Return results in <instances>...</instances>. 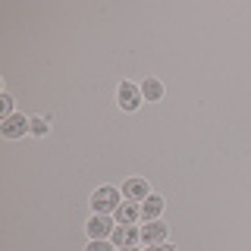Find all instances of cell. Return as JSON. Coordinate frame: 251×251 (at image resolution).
Listing matches in <instances>:
<instances>
[{"instance_id": "obj_10", "label": "cell", "mask_w": 251, "mask_h": 251, "mask_svg": "<svg viewBox=\"0 0 251 251\" xmlns=\"http://www.w3.org/2000/svg\"><path fill=\"white\" fill-rule=\"evenodd\" d=\"M141 98L145 100H160L163 98V85L157 82V78H148V82L141 85Z\"/></svg>"}, {"instance_id": "obj_1", "label": "cell", "mask_w": 251, "mask_h": 251, "mask_svg": "<svg viewBox=\"0 0 251 251\" xmlns=\"http://www.w3.org/2000/svg\"><path fill=\"white\" fill-rule=\"evenodd\" d=\"M120 198H123V192H120V188H113V185L98 188V192L91 195V207H94V214H110V210H116V207L123 204Z\"/></svg>"}, {"instance_id": "obj_14", "label": "cell", "mask_w": 251, "mask_h": 251, "mask_svg": "<svg viewBox=\"0 0 251 251\" xmlns=\"http://www.w3.org/2000/svg\"><path fill=\"white\" fill-rule=\"evenodd\" d=\"M148 251H173L167 242H163V245H148Z\"/></svg>"}, {"instance_id": "obj_7", "label": "cell", "mask_w": 251, "mask_h": 251, "mask_svg": "<svg viewBox=\"0 0 251 251\" xmlns=\"http://www.w3.org/2000/svg\"><path fill=\"white\" fill-rule=\"evenodd\" d=\"M113 214H116V220H120V226H132L141 217V204L138 201H123Z\"/></svg>"}, {"instance_id": "obj_8", "label": "cell", "mask_w": 251, "mask_h": 251, "mask_svg": "<svg viewBox=\"0 0 251 251\" xmlns=\"http://www.w3.org/2000/svg\"><path fill=\"white\" fill-rule=\"evenodd\" d=\"M138 239H141V229H135V226H116L113 229V245L120 248H132Z\"/></svg>"}, {"instance_id": "obj_15", "label": "cell", "mask_w": 251, "mask_h": 251, "mask_svg": "<svg viewBox=\"0 0 251 251\" xmlns=\"http://www.w3.org/2000/svg\"><path fill=\"white\" fill-rule=\"evenodd\" d=\"M120 251H135V245H132V248H120Z\"/></svg>"}, {"instance_id": "obj_13", "label": "cell", "mask_w": 251, "mask_h": 251, "mask_svg": "<svg viewBox=\"0 0 251 251\" xmlns=\"http://www.w3.org/2000/svg\"><path fill=\"white\" fill-rule=\"evenodd\" d=\"M31 132L35 135H47V120H31Z\"/></svg>"}, {"instance_id": "obj_9", "label": "cell", "mask_w": 251, "mask_h": 251, "mask_svg": "<svg viewBox=\"0 0 251 251\" xmlns=\"http://www.w3.org/2000/svg\"><path fill=\"white\" fill-rule=\"evenodd\" d=\"M160 210H163V198H160V195H151V198L141 201V220H145V223L157 220V217H160Z\"/></svg>"}, {"instance_id": "obj_4", "label": "cell", "mask_w": 251, "mask_h": 251, "mask_svg": "<svg viewBox=\"0 0 251 251\" xmlns=\"http://www.w3.org/2000/svg\"><path fill=\"white\" fill-rule=\"evenodd\" d=\"M123 195H126V201H145V198H151V185H148L141 176H135V179H126Z\"/></svg>"}, {"instance_id": "obj_11", "label": "cell", "mask_w": 251, "mask_h": 251, "mask_svg": "<svg viewBox=\"0 0 251 251\" xmlns=\"http://www.w3.org/2000/svg\"><path fill=\"white\" fill-rule=\"evenodd\" d=\"M0 116H3V120H6V116H13V98H10V94L0 98Z\"/></svg>"}, {"instance_id": "obj_12", "label": "cell", "mask_w": 251, "mask_h": 251, "mask_svg": "<svg viewBox=\"0 0 251 251\" xmlns=\"http://www.w3.org/2000/svg\"><path fill=\"white\" fill-rule=\"evenodd\" d=\"M88 251H113V245H110V242H104V239H91Z\"/></svg>"}, {"instance_id": "obj_5", "label": "cell", "mask_w": 251, "mask_h": 251, "mask_svg": "<svg viewBox=\"0 0 251 251\" xmlns=\"http://www.w3.org/2000/svg\"><path fill=\"white\" fill-rule=\"evenodd\" d=\"M167 232L170 229L160 220H151L148 226H141V242H145V245H163V242H167Z\"/></svg>"}, {"instance_id": "obj_3", "label": "cell", "mask_w": 251, "mask_h": 251, "mask_svg": "<svg viewBox=\"0 0 251 251\" xmlns=\"http://www.w3.org/2000/svg\"><path fill=\"white\" fill-rule=\"evenodd\" d=\"M0 132H3L6 138H22L25 132H31V120H25V116H19V113H13V116H6V120L0 123Z\"/></svg>"}, {"instance_id": "obj_2", "label": "cell", "mask_w": 251, "mask_h": 251, "mask_svg": "<svg viewBox=\"0 0 251 251\" xmlns=\"http://www.w3.org/2000/svg\"><path fill=\"white\" fill-rule=\"evenodd\" d=\"M141 100H145V98H141V88L132 85V82H123L120 91H116V104H120L123 110H138Z\"/></svg>"}, {"instance_id": "obj_6", "label": "cell", "mask_w": 251, "mask_h": 251, "mask_svg": "<svg viewBox=\"0 0 251 251\" xmlns=\"http://www.w3.org/2000/svg\"><path fill=\"white\" fill-rule=\"evenodd\" d=\"M113 220H110L107 214H94L91 220H88V235L91 239H107V235H113Z\"/></svg>"}]
</instances>
